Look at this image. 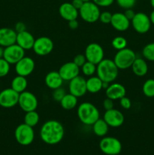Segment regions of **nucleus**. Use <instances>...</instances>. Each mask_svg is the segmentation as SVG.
<instances>
[{
  "mask_svg": "<svg viewBox=\"0 0 154 155\" xmlns=\"http://www.w3.org/2000/svg\"><path fill=\"white\" fill-rule=\"evenodd\" d=\"M64 127L56 120H49L42 124L40 129L41 139L50 145L60 143L64 136Z\"/></svg>",
  "mask_w": 154,
  "mask_h": 155,
  "instance_id": "f257e3e1",
  "label": "nucleus"
},
{
  "mask_svg": "<svg viewBox=\"0 0 154 155\" xmlns=\"http://www.w3.org/2000/svg\"><path fill=\"white\" fill-rule=\"evenodd\" d=\"M97 76L103 82L113 83L119 75V68L113 60L110 58H104L98 64H97Z\"/></svg>",
  "mask_w": 154,
  "mask_h": 155,
  "instance_id": "f03ea898",
  "label": "nucleus"
},
{
  "mask_svg": "<svg viewBox=\"0 0 154 155\" xmlns=\"http://www.w3.org/2000/svg\"><path fill=\"white\" fill-rule=\"evenodd\" d=\"M77 115L83 124L92 126L100 118V112L95 105L89 102H83L78 107Z\"/></svg>",
  "mask_w": 154,
  "mask_h": 155,
  "instance_id": "7ed1b4c3",
  "label": "nucleus"
},
{
  "mask_svg": "<svg viewBox=\"0 0 154 155\" xmlns=\"http://www.w3.org/2000/svg\"><path fill=\"white\" fill-rule=\"evenodd\" d=\"M136 58V54L133 50L125 48L122 50H119L116 52L113 61L119 70H125L131 68Z\"/></svg>",
  "mask_w": 154,
  "mask_h": 155,
  "instance_id": "20e7f679",
  "label": "nucleus"
},
{
  "mask_svg": "<svg viewBox=\"0 0 154 155\" xmlns=\"http://www.w3.org/2000/svg\"><path fill=\"white\" fill-rule=\"evenodd\" d=\"M14 137L17 142L23 146H27L33 143L35 139V132L33 127L26 124H21L14 130Z\"/></svg>",
  "mask_w": 154,
  "mask_h": 155,
  "instance_id": "39448f33",
  "label": "nucleus"
},
{
  "mask_svg": "<svg viewBox=\"0 0 154 155\" xmlns=\"http://www.w3.org/2000/svg\"><path fill=\"white\" fill-rule=\"evenodd\" d=\"M101 11L99 7L93 2H85L79 10V15L87 23H95L99 20Z\"/></svg>",
  "mask_w": 154,
  "mask_h": 155,
  "instance_id": "423d86ee",
  "label": "nucleus"
},
{
  "mask_svg": "<svg viewBox=\"0 0 154 155\" xmlns=\"http://www.w3.org/2000/svg\"><path fill=\"white\" fill-rule=\"evenodd\" d=\"M99 148L107 155H118L122 151V143L118 139L112 136H104L100 141Z\"/></svg>",
  "mask_w": 154,
  "mask_h": 155,
  "instance_id": "0eeeda50",
  "label": "nucleus"
},
{
  "mask_svg": "<svg viewBox=\"0 0 154 155\" xmlns=\"http://www.w3.org/2000/svg\"><path fill=\"white\" fill-rule=\"evenodd\" d=\"M131 21L133 29L137 33H140V34L147 33L152 24L149 19V16L143 12L136 13Z\"/></svg>",
  "mask_w": 154,
  "mask_h": 155,
  "instance_id": "6e6552de",
  "label": "nucleus"
},
{
  "mask_svg": "<svg viewBox=\"0 0 154 155\" xmlns=\"http://www.w3.org/2000/svg\"><path fill=\"white\" fill-rule=\"evenodd\" d=\"M18 104L24 112L36 110L38 107V99L36 95L28 91H24L19 95Z\"/></svg>",
  "mask_w": 154,
  "mask_h": 155,
  "instance_id": "1a4fd4ad",
  "label": "nucleus"
},
{
  "mask_svg": "<svg viewBox=\"0 0 154 155\" xmlns=\"http://www.w3.org/2000/svg\"><path fill=\"white\" fill-rule=\"evenodd\" d=\"M85 56L87 61L91 62L97 65L104 58V51L101 45L92 42L86 46Z\"/></svg>",
  "mask_w": 154,
  "mask_h": 155,
  "instance_id": "9d476101",
  "label": "nucleus"
},
{
  "mask_svg": "<svg viewBox=\"0 0 154 155\" xmlns=\"http://www.w3.org/2000/svg\"><path fill=\"white\" fill-rule=\"evenodd\" d=\"M25 56V50L17 43L5 47L4 48L3 58L10 64H15Z\"/></svg>",
  "mask_w": 154,
  "mask_h": 155,
  "instance_id": "9b49d317",
  "label": "nucleus"
},
{
  "mask_svg": "<svg viewBox=\"0 0 154 155\" xmlns=\"http://www.w3.org/2000/svg\"><path fill=\"white\" fill-rule=\"evenodd\" d=\"M33 49L37 55H48L54 49V42L47 36H41L35 40Z\"/></svg>",
  "mask_w": 154,
  "mask_h": 155,
  "instance_id": "f8f14e48",
  "label": "nucleus"
},
{
  "mask_svg": "<svg viewBox=\"0 0 154 155\" xmlns=\"http://www.w3.org/2000/svg\"><path fill=\"white\" fill-rule=\"evenodd\" d=\"M20 93L11 88L3 89L0 92V106L4 108H11L18 104Z\"/></svg>",
  "mask_w": 154,
  "mask_h": 155,
  "instance_id": "ddd939ff",
  "label": "nucleus"
},
{
  "mask_svg": "<svg viewBox=\"0 0 154 155\" xmlns=\"http://www.w3.org/2000/svg\"><path fill=\"white\" fill-rule=\"evenodd\" d=\"M69 92L77 98L82 97L87 92L86 80L81 76H77L69 81Z\"/></svg>",
  "mask_w": 154,
  "mask_h": 155,
  "instance_id": "4468645a",
  "label": "nucleus"
},
{
  "mask_svg": "<svg viewBox=\"0 0 154 155\" xmlns=\"http://www.w3.org/2000/svg\"><path fill=\"white\" fill-rule=\"evenodd\" d=\"M35 69V61L32 58L25 57L15 64V72L18 75L28 77Z\"/></svg>",
  "mask_w": 154,
  "mask_h": 155,
  "instance_id": "2eb2a0df",
  "label": "nucleus"
},
{
  "mask_svg": "<svg viewBox=\"0 0 154 155\" xmlns=\"http://www.w3.org/2000/svg\"><path fill=\"white\" fill-rule=\"evenodd\" d=\"M103 119L108 124L109 127H113V128H117V127H121L125 121L123 114L115 108L106 110Z\"/></svg>",
  "mask_w": 154,
  "mask_h": 155,
  "instance_id": "dca6fc26",
  "label": "nucleus"
},
{
  "mask_svg": "<svg viewBox=\"0 0 154 155\" xmlns=\"http://www.w3.org/2000/svg\"><path fill=\"white\" fill-rule=\"evenodd\" d=\"M79 68L73 61L66 62L61 65L58 72L63 81H70L71 80L79 75Z\"/></svg>",
  "mask_w": 154,
  "mask_h": 155,
  "instance_id": "f3484780",
  "label": "nucleus"
},
{
  "mask_svg": "<svg viewBox=\"0 0 154 155\" xmlns=\"http://www.w3.org/2000/svg\"><path fill=\"white\" fill-rule=\"evenodd\" d=\"M17 33L15 30L8 27L0 28V45L3 48L16 43Z\"/></svg>",
  "mask_w": 154,
  "mask_h": 155,
  "instance_id": "a211bd4d",
  "label": "nucleus"
},
{
  "mask_svg": "<svg viewBox=\"0 0 154 155\" xmlns=\"http://www.w3.org/2000/svg\"><path fill=\"white\" fill-rule=\"evenodd\" d=\"M112 27L116 30L119 32L126 31L130 27L129 20L125 16L124 13H115L112 15L111 22H110Z\"/></svg>",
  "mask_w": 154,
  "mask_h": 155,
  "instance_id": "6ab92c4d",
  "label": "nucleus"
},
{
  "mask_svg": "<svg viewBox=\"0 0 154 155\" xmlns=\"http://www.w3.org/2000/svg\"><path fill=\"white\" fill-rule=\"evenodd\" d=\"M105 93L107 98L113 100H119L126 95V89L123 85L118 83H112L109 85L108 87L105 89Z\"/></svg>",
  "mask_w": 154,
  "mask_h": 155,
  "instance_id": "aec40b11",
  "label": "nucleus"
},
{
  "mask_svg": "<svg viewBox=\"0 0 154 155\" xmlns=\"http://www.w3.org/2000/svg\"><path fill=\"white\" fill-rule=\"evenodd\" d=\"M35 40L36 39H35L34 36L32 35V33L27 30L18 33L17 34L16 43L24 50L33 49Z\"/></svg>",
  "mask_w": 154,
  "mask_h": 155,
  "instance_id": "412c9836",
  "label": "nucleus"
},
{
  "mask_svg": "<svg viewBox=\"0 0 154 155\" xmlns=\"http://www.w3.org/2000/svg\"><path fill=\"white\" fill-rule=\"evenodd\" d=\"M59 14L65 21H72L77 19L79 16V10H77L71 2H64L59 7Z\"/></svg>",
  "mask_w": 154,
  "mask_h": 155,
  "instance_id": "4be33fe9",
  "label": "nucleus"
},
{
  "mask_svg": "<svg viewBox=\"0 0 154 155\" xmlns=\"http://www.w3.org/2000/svg\"><path fill=\"white\" fill-rule=\"evenodd\" d=\"M63 80L60 77L58 71H51L48 73L45 77V83L51 89H55L59 87H61L63 84Z\"/></svg>",
  "mask_w": 154,
  "mask_h": 155,
  "instance_id": "5701e85b",
  "label": "nucleus"
},
{
  "mask_svg": "<svg viewBox=\"0 0 154 155\" xmlns=\"http://www.w3.org/2000/svg\"><path fill=\"white\" fill-rule=\"evenodd\" d=\"M131 69H132L133 73L137 77H143L146 75L148 72V65L145 59L136 58L134 60V63L131 65Z\"/></svg>",
  "mask_w": 154,
  "mask_h": 155,
  "instance_id": "b1692460",
  "label": "nucleus"
},
{
  "mask_svg": "<svg viewBox=\"0 0 154 155\" xmlns=\"http://www.w3.org/2000/svg\"><path fill=\"white\" fill-rule=\"evenodd\" d=\"M86 87L87 92L92 94L98 93L103 89V81L98 76H92L86 80Z\"/></svg>",
  "mask_w": 154,
  "mask_h": 155,
  "instance_id": "393cba45",
  "label": "nucleus"
},
{
  "mask_svg": "<svg viewBox=\"0 0 154 155\" xmlns=\"http://www.w3.org/2000/svg\"><path fill=\"white\" fill-rule=\"evenodd\" d=\"M27 85H28V83H27V78L23 76L18 75L12 80L11 83V88L18 93H21V92L26 91Z\"/></svg>",
  "mask_w": 154,
  "mask_h": 155,
  "instance_id": "a878e982",
  "label": "nucleus"
},
{
  "mask_svg": "<svg viewBox=\"0 0 154 155\" xmlns=\"http://www.w3.org/2000/svg\"><path fill=\"white\" fill-rule=\"evenodd\" d=\"M109 126L107 123L105 122L104 119H99L92 125V130H93L94 133L97 136L99 137H104L107 134L109 130Z\"/></svg>",
  "mask_w": 154,
  "mask_h": 155,
  "instance_id": "bb28decb",
  "label": "nucleus"
},
{
  "mask_svg": "<svg viewBox=\"0 0 154 155\" xmlns=\"http://www.w3.org/2000/svg\"><path fill=\"white\" fill-rule=\"evenodd\" d=\"M60 103L62 108H63L64 110H72L77 106L78 98L70 93L66 94L64 97L62 98L61 101H60Z\"/></svg>",
  "mask_w": 154,
  "mask_h": 155,
  "instance_id": "cd10ccee",
  "label": "nucleus"
},
{
  "mask_svg": "<svg viewBox=\"0 0 154 155\" xmlns=\"http://www.w3.org/2000/svg\"><path fill=\"white\" fill-rule=\"evenodd\" d=\"M39 115L36 110L27 112L24 116V124L30 127H34L39 124Z\"/></svg>",
  "mask_w": 154,
  "mask_h": 155,
  "instance_id": "c85d7f7f",
  "label": "nucleus"
},
{
  "mask_svg": "<svg viewBox=\"0 0 154 155\" xmlns=\"http://www.w3.org/2000/svg\"><path fill=\"white\" fill-rule=\"evenodd\" d=\"M143 95L147 98H153L154 97V80L149 79L144 82L142 87Z\"/></svg>",
  "mask_w": 154,
  "mask_h": 155,
  "instance_id": "c756f323",
  "label": "nucleus"
},
{
  "mask_svg": "<svg viewBox=\"0 0 154 155\" xmlns=\"http://www.w3.org/2000/svg\"><path fill=\"white\" fill-rule=\"evenodd\" d=\"M142 54L146 60L154 61V42H150L143 47Z\"/></svg>",
  "mask_w": 154,
  "mask_h": 155,
  "instance_id": "7c9ffc66",
  "label": "nucleus"
},
{
  "mask_svg": "<svg viewBox=\"0 0 154 155\" xmlns=\"http://www.w3.org/2000/svg\"><path fill=\"white\" fill-rule=\"evenodd\" d=\"M82 71L83 74L86 77H92L94 74L96 73L97 70V65L95 64L91 63V62L86 61L84 64L82 66Z\"/></svg>",
  "mask_w": 154,
  "mask_h": 155,
  "instance_id": "2f4dec72",
  "label": "nucleus"
},
{
  "mask_svg": "<svg viewBox=\"0 0 154 155\" xmlns=\"http://www.w3.org/2000/svg\"><path fill=\"white\" fill-rule=\"evenodd\" d=\"M112 46L116 50H122L126 48L127 40L123 36H116L112 40Z\"/></svg>",
  "mask_w": 154,
  "mask_h": 155,
  "instance_id": "473e14b6",
  "label": "nucleus"
},
{
  "mask_svg": "<svg viewBox=\"0 0 154 155\" xmlns=\"http://www.w3.org/2000/svg\"><path fill=\"white\" fill-rule=\"evenodd\" d=\"M10 65V64L3 58H0V77H4L8 74L11 68Z\"/></svg>",
  "mask_w": 154,
  "mask_h": 155,
  "instance_id": "72a5a7b5",
  "label": "nucleus"
},
{
  "mask_svg": "<svg viewBox=\"0 0 154 155\" xmlns=\"http://www.w3.org/2000/svg\"><path fill=\"white\" fill-rule=\"evenodd\" d=\"M65 95H66V91L64 90V89H63L62 87H59L53 90L52 98L55 101L60 102Z\"/></svg>",
  "mask_w": 154,
  "mask_h": 155,
  "instance_id": "f704fd0d",
  "label": "nucleus"
},
{
  "mask_svg": "<svg viewBox=\"0 0 154 155\" xmlns=\"http://www.w3.org/2000/svg\"><path fill=\"white\" fill-rule=\"evenodd\" d=\"M137 0H116V3L120 8L123 9L132 8L136 4Z\"/></svg>",
  "mask_w": 154,
  "mask_h": 155,
  "instance_id": "c9c22d12",
  "label": "nucleus"
},
{
  "mask_svg": "<svg viewBox=\"0 0 154 155\" xmlns=\"http://www.w3.org/2000/svg\"><path fill=\"white\" fill-rule=\"evenodd\" d=\"M112 15H113V14H111L109 12H101L99 20L101 21V23L104 24H110L112 19Z\"/></svg>",
  "mask_w": 154,
  "mask_h": 155,
  "instance_id": "e433bc0d",
  "label": "nucleus"
},
{
  "mask_svg": "<svg viewBox=\"0 0 154 155\" xmlns=\"http://www.w3.org/2000/svg\"><path fill=\"white\" fill-rule=\"evenodd\" d=\"M86 61H87V60H86L85 56V54H77V55L75 56V58H74L73 59V62L79 67V68H82V66Z\"/></svg>",
  "mask_w": 154,
  "mask_h": 155,
  "instance_id": "4c0bfd02",
  "label": "nucleus"
},
{
  "mask_svg": "<svg viewBox=\"0 0 154 155\" xmlns=\"http://www.w3.org/2000/svg\"><path fill=\"white\" fill-rule=\"evenodd\" d=\"M115 0H92L94 3L97 5L98 7H109L113 4Z\"/></svg>",
  "mask_w": 154,
  "mask_h": 155,
  "instance_id": "58836bf2",
  "label": "nucleus"
},
{
  "mask_svg": "<svg viewBox=\"0 0 154 155\" xmlns=\"http://www.w3.org/2000/svg\"><path fill=\"white\" fill-rule=\"evenodd\" d=\"M120 105L122 108L125 109V110H128V109L131 108V101L130 100V98H128V97L124 96L122 98H120Z\"/></svg>",
  "mask_w": 154,
  "mask_h": 155,
  "instance_id": "ea45409f",
  "label": "nucleus"
},
{
  "mask_svg": "<svg viewBox=\"0 0 154 155\" xmlns=\"http://www.w3.org/2000/svg\"><path fill=\"white\" fill-rule=\"evenodd\" d=\"M103 106H104V108L106 110H111V109L114 108V102H113V100L107 98L106 99H104V102H103Z\"/></svg>",
  "mask_w": 154,
  "mask_h": 155,
  "instance_id": "a19ab883",
  "label": "nucleus"
},
{
  "mask_svg": "<svg viewBox=\"0 0 154 155\" xmlns=\"http://www.w3.org/2000/svg\"><path fill=\"white\" fill-rule=\"evenodd\" d=\"M14 30L17 33H21V32L24 31V30H26L25 24L21 22V21H19V22H18L16 24H15Z\"/></svg>",
  "mask_w": 154,
  "mask_h": 155,
  "instance_id": "79ce46f5",
  "label": "nucleus"
},
{
  "mask_svg": "<svg viewBox=\"0 0 154 155\" xmlns=\"http://www.w3.org/2000/svg\"><path fill=\"white\" fill-rule=\"evenodd\" d=\"M135 12L133 11L132 8H128V9H125V12H124V15H125V16L127 18H128V20H129L130 21H131V20L133 19V18L134 17V15H135Z\"/></svg>",
  "mask_w": 154,
  "mask_h": 155,
  "instance_id": "37998d69",
  "label": "nucleus"
},
{
  "mask_svg": "<svg viewBox=\"0 0 154 155\" xmlns=\"http://www.w3.org/2000/svg\"><path fill=\"white\" fill-rule=\"evenodd\" d=\"M68 27H69V28L71 29V30H75V29L78 28L79 22L78 21H77V19L68 21Z\"/></svg>",
  "mask_w": 154,
  "mask_h": 155,
  "instance_id": "c03bdc74",
  "label": "nucleus"
},
{
  "mask_svg": "<svg viewBox=\"0 0 154 155\" xmlns=\"http://www.w3.org/2000/svg\"><path fill=\"white\" fill-rule=\"evenodd\" d=\"M83 3H84V2H83L82 0H72V1L71 2V4H72L77 10H79V9L81 8Z\"/></svg>",
  "mask_w": 154,
  "mask_h": 155,
  "instance_id": "a18cd8bd",
  "label": "nucleus"
},
{
  "mask_svg": "<svg viewBox=\"0 0 154 155\" xmlns=\"http://www.w3.org/2000/svg\"><path fill=\"white\" fill-rule=\"evenodd\" d=\"M149 19H150L151 24L154 25V9L152 12H151L150 15H149Z\"/></svg>",
  "mask_w": 154,
  "mask_h": 155,
  "instance_id": "49530a36",
  "label": "nucleus"
},
{
  "mask_svg": "<svg viewBox=\"0 0 154 155\" xmlns=\"http://www.w3.org/2000/svg\"><path fill=\"white\" fill-rule=\"evenodd\" d=\"M3 54H4V48L0 45V58H2Z\"/></svg>",
  "mask_w": 154,
  "mask_h": 155,
  "instance_id": "de8ad7c7",
  "label": "nucleus"
},
{
  "mask_svg": "<svg viewBox=\"0 0 154 155\" xmlns=\"http://www.w3.org/2000/svg\"><path fill=\"white\" fill-rule=\"evenodd\" d=\"M150 5H151V6H152V7L153 8V9H154V0H150Z\"/></svg>",
  "mask_w": 154,
  "mask_h": 155,
  "instance_id": "09e8293b",
  "label": "nucleus"
},
{
  "mask_svg": "<svg viewBox=\"0 0 154 155\" xmlns=\"http://www.w3.org/2000/svg\"><path fill=\"white\" fill-rule=\"evenodd\" d=\"M83 2H89V1H91V0H82Z\"/></svg>",
  "mask_w": 154,
  "mask_h": 155,
  "instance_id": "8fccbe9b",
  "label": "nucleus"
}]
</instances>
